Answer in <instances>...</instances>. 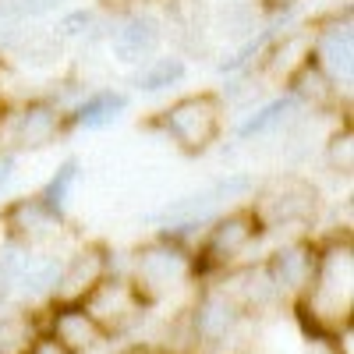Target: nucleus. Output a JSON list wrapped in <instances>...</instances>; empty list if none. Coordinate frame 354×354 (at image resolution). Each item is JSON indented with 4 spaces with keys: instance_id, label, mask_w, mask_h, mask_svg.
Here are the masks:
<instances>
[{
    "instance_id": "nucleus-1",
    "label": "nucleus",
    "mask_w": 354,
    "mask_h": 354,
    "mask_svg": "<svg viewBox=\"0 0 354 354\" xmlns=\"http://www.w3.org/2000/svg\"><path fill=\"white\" fill-rule=\"evenodd\" d=\"M160 124L185 153H202L220 135V103L216 96H188L163 110Z\"/></svg>"
},
{
    "instance_id": "nucleus-2",
    "label": "nucleus",
    "mask_w": 354,
    "mask_h": 354,
    "mask_svg": "<svg viewBox=\"0 0 354 354\" xmlns=\"http://www.w3.org/2000/svg\"><path fill=\"white\" fill-rule=\"evenodd\" d=\"M255 223L262 227H290V223H305L315 216V188L301 177H280L262 192V198L252 209Z\"/></svg>"
},
{
    "instance_id": "nucleus-3",
    "label": "nucleus",
    "mask_w": 354,
    "mask_h": 354,
    "mask_svg": "<svg viewBox=\"0 0 354 354\" xmlns=\"http://www.w3.org/2000/svg\"><path fill=\"white\" fill-rule=\"evenodd\" d=\"M135 273H138V287L145 290H170L188 277V259L181 248H170V245H149L142 248L135 259Z\"/></svg>"
},
{
    "instance_id": "nucleus-4",
    "label": "nucleus",
    "mask_w": 354,
    "mask_h": 354,
    "mask_svg": "<svg viewBox=\"0 0 354 354\" xmlns=\"http://www.w3.org/2000/svg\"><path fill=\"white\" fill-rule=\"evenodd\" d=\"M315 57L312 64L322 71V78H326L330 85H351V71H354V61H351V25L337 21L330 28H322V32L315 36Z\"/></svg>"
},
{
    "instance_id": "nucleus-5",
    "label": "nucleus",
    "mask_w": 354,
    "mask_h": 354,
    "mask_svg": "<svg viewBox=\"0 0 354 354\" xmlns=\"http://www.w3.org/2000/svg\"><path fill=\"white\" fill-rule=\"evenodd\" d=\"M110 50L121 64H142L160 50V21L149 15H135L113 32Z\"/></svg>"
},
{
    "instance_id": "nucleus-6",
    "label": "nucleus",
    "mask_w": 354,
    "mask_h": 354,
    "mask_svg": "<svg viewBox=\"0 0 354 354\" xmlns=\"http://www.w3.org/2000/svg\"><path fill=\"white\" fill-rule=\"evenodd\" d=\"M8 223H11V234L21 245H39V241L53 238V234L61 230V213L50 209L43 198H25V202H15L8 209Z\"/></svg>"
},
{
    "instance_id": "nucleus-7",
    "label": "nucleus",
    "mask_w": 354,
    "mask_h": 354,
    "mask_svg": "<svg viewBox=\"0 0 354 354\" xmlns=\"http://www.w3.org/2000/svg\"><path fill=\"white\" fill-rule=\"evenodd\" d=\"M61 131V117H57L53 106H43V103H32L15 113L11 121V142L18 149H43L50 145Z\"/></svg>"
},
{
    "instance_id": "nucleus-8",
    "label": "nucleus",
    "mask_w": 354,
    "mask_h": 354,
    "mask_svg": "<svg viewBox=\"0 0 354 354\" xmlns=\"http://www.w3.org/2000/svg\"><path fill=\"white\" fill-rule=\"evenodd\" d=\"M255 216L252 213H234L227 220H220L213 230H209V238H205V252L202 255H209V259H234V255H241L252 238H255Z\"/></svg>"
},
{
    "instance_id": "nucleus-9",
    "label": "nucleus",
    "mask_w": 354,
    "mask_h": 354,
    "mask_svg": "<svg viewBox=\"0 0 354 354\" xmlns=\"http://www.w3.org/2000/svg\"><path fill=\"white\" fill-rule=\"evenodd\" d=\"M103 270H106V259L100 248H85L78 252L61 273H57V290L64 294V298H75V294H85V290H96L100 280H103Z\"/></svg>"
},
{
    "instance_id": "nucleus-10",
    "label": "nucleus",
    "mask_w": 354,
    "mask_h": 354,
    "mask_svg": "<svg viewBox=\"0 0 354 354\" xmlns=\"http://www.w3.org/2000/svg\"><path fill=\"white\" fill-rule=\"evenodd\" d=\"M312 270H315V252L301 248V245H294V248H283L273 255L270 262V280L277 287H290V290H298L312 280Z\"/></svg>"
},
{
    "instance_id": "nucleus-11",
    "label": "nucleus",
    "mask_w": 354,
    "mask_h": 354,
    "mask_svg": "<svg viewBox=\"0 0 354 354\" xmlns=\"http://www.w3.org/2000/svg\"><path fill=\"white\" fill-rule=\"evenodd\" d=\"M128 106V96L121 93H96V96H88L78 110H75V124L78 128H88V131H96V128H106L113 124L117 117H121V110Z\"/></svg>"
},
{
    "instance_id": "nucleus-12",
    "label": "nucleus",
    "mask_w": 354,
    "mask_h": 354,
    "mask_svg": "<svg viewBox=\"0 0 354 354\" xmlns=\"http://www.w3.org/2000/svg\"><path fill=\"white\" fill-rule=\"evenodd\" d=\"M181 78H185V61H177V57H160V61H153L149 68L138 71L135 85L142 88V93H163V88H170Z\"/></svg>"
},
{
    "instance_id": "nucleus-13",
    "label": "nucleus",
    "mask_w": 354,
    "mask_h": 354,
    "mask_svg": "<svg viewBox=\"0 0 354 354\" xmlns=\"http://www.w3.org/2000/svg\"><path fill=\"white\" fill-rule=\"evenodd\" d=\"M298 106V100L294 96H280V100H273V103H266L259 113H252L248 121L241 124V138H252V135H266V131H273L277 124H283L287 117H290V110Z\"/></svg>"
},
{
    "instance_id": "nucleus-14",
    "label": "nucleus",
    "mask_w": 354,
    "mask_h": 354,
    "mask_svg": "<svg viewBox=\"0 0 354 354\" xmlns=\"http://www.w3.org/2000/svg\"><path fill=\"white\" fill-rule=\"evenodd\" d=\"M234 319H238L234 305L227 298H220V294H213V298L202 305V312H198V326H202V333H209V337H223L234 326Z\"/></svg>"
},
{
    "instance_id": "nucleus-15",
    "label": "nucleus",
    "mask_w": 354,
    "mask_h": 354,
    "mask_svg": "<svg viewBox=\"0 0 354 354\" xmlns=\"http://www.w3.org/2000/svg\"><path fill=\"white\" fill-rule=\"evenodd\" d=\"M57 273H61V266H57V262H36V259H28V266H25L21 277H18V287H21V294H28V298H39V294H46L57 283Z\"/></svg>"
},
{
    "instance_id": "nucleus-16",
    "label": "nucleus",
    "mask_w": 354,
    "mask_h": 354,
    "mask_svg": "<svg viewBox=\"0 0 354 354\" xmlns=\"http://www.w3.org/2000/svg\"><path fill=\"white\" fill-rule=\"evenodd\" d=\"M57 333H61V340L68 347H88L93 337H96L93 319H88L85 312H64L61 319H57Z\"/></svg>"
},
{
    "instance_id": "nucleus-17",
    "label": "nucleus",
    "mask_w": 354,
    "mask_h": 354,
    "mask_svg": "<svg viewBox=\"0 0 354 354\" xmlns=\"http://www.w3.org/2000/svg\"><path fill=\"white\" fill-rule=\"evenodd\" d=\"M61 53V43L46 32H32V36H21L18 39V57L28 64H50L53 57Z\"/></svg>"
},
{
    "instance_id": "nucleus-18",
    "label": "nucleus",
    "mask_w": 354,
    "mask_h": 354,
    "mask_svg": "<svg viewBox=\"0 0 354 354\" xmlns=\"http://www.w3.org/2000/svg\"><path fill=\"white\" fill-rule=\"evenodd\" d=\"M75 177H78V160H68L61 170L53 174V181L46 185V192L39 195L50 209H57L61 213V205H64V198H68V192H71V185H75Z\"/></svg>"
},
{
    "instance_id": "nucleus-19",
    "label": "nucleus",
    "mask_w": 354,
    "mask_h": 354,
    "mask_svg": "<svg viewBox=\"0 0 354 354\" xmlns=\"http://www.w3.org/2000/svg\"><path fill=\"white\" fill-rule=\"evenodd\" d=\"M61 4L64 0H0V18H39Z\"/></svg>"
},
{
    "instance_id": "nucleus-20",
    "label": "nucleus",
    "mask_w": 354,
    "mask_h": 354,
    "mask_svg": "<svg viewBox=\"0 0 354 354\" xmlns=\"http://www.w3.org/2000/svg\"><path fill=\"white\" fill-rule=\"evenodd\" d=\"M11 167H15V160H11V156H4V160H0V188L8 185V177H11Z\"/></svg>"
}]
</instances>
